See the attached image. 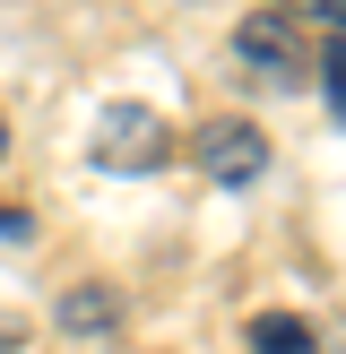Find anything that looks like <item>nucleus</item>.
Masks as SVG:
<instances>
[{
    "instance_id": "nucleus-1",
    "label": "nucleus",
    "mask_w": 346,
    "mask_h": 354,
    "mask_svg": "<svg viewBox=\"0 0 346 354\" xmlns=\"http://www.w3.org/2000/svg\"><path fill=\"white\" fill-rule=\"evenodd\" d=\"M165 156H173L165 113H147V104H104V121H95V165L104 173H156Z\"/></svg>"
},
{
    "instance_id": "nucleus-2",
    "label": "nucleus",
    "mask_w": 346,
    "mask_h": 354,
    "mask_svg": "<svg viewBox=\"0 0 346 354\" xmlns=\"http://www.w3.org/2000/svg\"><path fill=\"white\" fill-rule=\"evenodd\" d=\"M234 61L251 69V78H268V86H294V78H311V44H303V26L294 17H251V26L234 35Z\"/></svg>"
},
{
    "instance_id": "nucleus-3",
    "label": "nucleus",
    "mask_w": 346,
    "mask_h": 354,
    "mask_svg": "<svg viewBox=\"0 0 346 354\" xmlns=\"http://www.w3.org/2000/svg\"><path fill=\"white\" fill-rule=\"evenodd\" d=\"M199 173L217 190H251L268 173V130L260 121H208L199 130Z\"/></svg>"
},
{
    "instance_id": "nucleus-4",
    "label": "nucleus",
    "mask_w": 346,
    "mask_h": 354,
    "mask_svg": "<svg viewBox=\"0 0 346 354\" xmlns=\"http://www.w3.org/2000/svg\"><path fill=\"white\" fill-rule=\"evenodd\" d=\"M251 346L260 354H320L311 320H294V311H260V320H251Z\"/></svg>"
},
{
    "instance_id": "nucleus-5",
    "label": "nucleus",
    "mask_w": 346,
    "mask_h": 354,
    "mask_svg": "<svg viewBox=\"0 0 346 354\" xmlns=\"http://www.w3.org/2000/svg\"><path fill=\"white\" fill-rule=\"evenodd\" d=\"M113 294H95V286H78V294H69V303H61V328H78V337H95V328H113Z\"/></svg>"
},
{
    "instance_id": "nucleus-6",
    "label": "nucleus",
    "mask_w": 346,
    "mask_h": 354,
    "mask_svg": "<svg viewBox=\"0 0 346 354\" xmlns=\"http://www.w3.org/2000/svg\"><path fill=\"white\" fill-rule=\"evenodd\" d=\"M311 61H320V78H329V113L346 121V35H338V44H320Z\"/></svg>"
},
{
    "instance_id": "nucleus-7",
    "label": "nucleus",
    "mask_w": 346,
    "mask_h": 354,
    "mask_svg": "<svg viewBox=\"0 0 346 354\" xmlns=\"http://www.w3.org/2000/svg\"><path fill=\"white\" fill-rule=\"evenodd\" d=\"M311 17H329V26H346V0H303Z\"/></svg>"
},
{
    "instance_id": "nucleus-8",
    "label": "nucleus",
    "mask_w": 346,
    "mask_h": 354,
    "mask_svg": "<svg viewBox=\"0 0 346 354\" xmlns=\"http://www.w3.org/2000/svg\"><path fill=\"white\" fill-rule=\"evenodd\" d=\"M0 156H9V121H0Z\"/></svg>"
}]
</instances>
